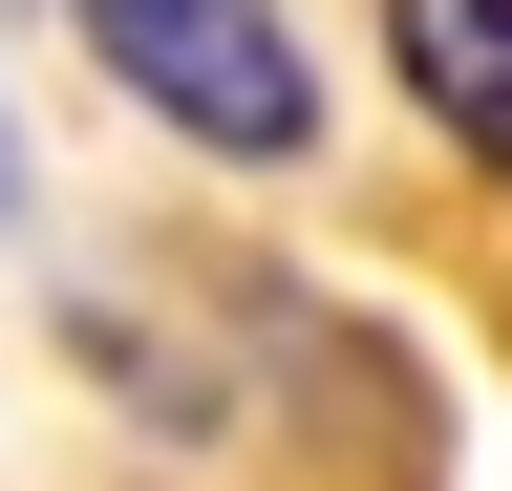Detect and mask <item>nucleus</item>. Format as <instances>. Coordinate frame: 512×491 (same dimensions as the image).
<instances>
[{
	"label": "nucleus",
	"instance_id": "nucleus-4",
	"mask_svg": "<svg viewBox=\"0 0 512 491\" xmlns=\"http://www.w3.org/2000/svg\"><path fill=\"white\" fill-rule=\"evenodd\" d=\"M0 214H22V129H0Z\"/></svg>",
	"mask_w": 512,
	"mask_h": 491
},
{
	"label": "nucleus",
	"instance_id": "nucleus-3",
	"mask_svg": "<svg viewBox=\"0 0 512 491\" xmlns=\"http://www.w3.org/2000/svg\"><path fill=\"white\" fill-rule=\"evenodd\" d=\"M64 363H86V385H128L150 427H214V363H171L150 321H128V299H64Z\"/></svg>",
	"mask_w": 512,
	"mask_h": 491
},
{
	"label": "nucleus",
	"instance_id": "nucleus-1",
	"mask_svg": "<svg viewBox=\"0 0 512 491\" xmlns=\"http://www.w3.org/2000/svg\"><path fill=\"white\" fill-rule=\"evenodd\" d=\"M64 43L107 65V107H150L192 171H320V43L299 0H64Z\"/></svg>",
	"mask_w": 512,
	"mask_h": 491
},
{
	"label": "nucleus",
	"instance_id": "nucleus-2",
	"mask_svg": "<svg viewBox=\"0 0 512 491\" xmlns=\"http://www.w3.org/2000/svg\"><path fill=\"white\" fill-rule=\"evenodd\" d=\"M384 86L427 107L448 171H491V193H512V0H384Z\"/></svg>",
	"mask_w": 512,
	"mask_h": 491
}]
</instances>
